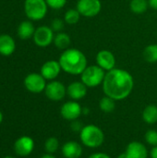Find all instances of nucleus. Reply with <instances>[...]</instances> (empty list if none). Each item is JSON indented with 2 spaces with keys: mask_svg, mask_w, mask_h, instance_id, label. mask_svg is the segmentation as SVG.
I'll list each match as a JSON object with an SVG mask.
<instances>
[{
  "mask_svg": "<svg viewBox=\"0 0 157 158\" xmlns=\"http://www.w3.org/2000/svg\"><path fill=\"white\" fill-rule=\"evenodd\" d=\"M103 92L115 101L126 99L134 88L132 75L123 69H113L105 73L103 81Z\"/></svg>",
  "mask_w": 157,
  "mask_h": 158,
  "instance_id": "1",
  "label": "nucleus"
},
{
  "mask_svg": "<svg viewBox=\"0 0 157 158\" xmlns=\"http://www.w3.org/2000/svg\"><path fill=\"white\" fill-rule=\"evenodd\" d=\"M58 62L62 70L70 75H81L86 69L87 58L77 48H68L62 52Z\"/></svg>",
  "mask_w": 157,
  "mask_h": 158,
  "instance_id": "2",
  "label": "nucleus"
},
{
  "mask_svg": "<svg viewBox=\"0 0 157 158\" xmlns=\"http://www.w3.org/2000/svg\"><path fill=\"white\" fill-rule=\"evenodd\" d=\"M80 139L81 143L88 148H98L105 142L104 131L96 125L83 126L80 132Z\"/></svg>",
  "mask_w": 157,
  "mask_h": 158,
  "instance_id": "3",
  "label": "nucleus"
},
{
  "mask_svg": "<svg viewBox=\"0 0 157 158\" xmlns=\"http://www.w3.org/2000/svg\"><path fill=\"white\" fill-rule=\"evenodd\" d=\"M105 71L98 65L87 66L83 72L81 74V81L88 87L94 88L101 84L105 80Z\"/></svg>",
  "mask_w": 157,
  "mask_h": 158,
  "instance_id": "4",
  "label": "nucleus"
},
{
  "mask_svg": "<svg viewBox=\"0 0 157 158\" xmlns=\"http://www.w3.org/2000/svg\"><path fill=\"white\" fill-rule=\"evenodd\" d=\"M23 6L26 17L31 21L43 19L48 10L45 0H25Z\"/></svg>",
  "mask_w": 157,
  "mask_h": 158,
  "instance_id": "5",
  "label": "nucleus"
},
{
  "mask_svg": "<svg viewBox=\"0 0 157 158\" xmlns=\"http://www.w3.org/2000/svg\"><path fill=\"white\" fill-rule=\"evenodd\" d=\"M55 38V32L50 26H39L36 28L32 40L38 47L45 48L53 44Z\"/></svg>",
  "mask_w": 157,
  "mask_h": 158,
  "instance_id": "6",
  "label": "nucleus"
},
{
  "mask_svg": "<svg viewBox=\"0 0 157 158\" xmlns=\"http://www.w3.org/2000/svg\"><path fill=\"white\" fill-rule=\"evenodd\" d=\"M76 8L82 17L93 18L100 13L102 3L100 0H78Z\"/></svg>",
  "mask_w": 157,
  "mask_h": 158,
  "instance_id": "7",
  "label": "nucleus"
},
{
  "mask_svg": "<svg viewBox=\"0 0 157 158\" xmlns=\"http://www.w3.org/2000/svg\"><path fill=\"white\" fill-rule=\"evenodd\" d=\"M24 86L30 93L40 94L44 92L46 87V80L42 76L41 73L32 72L28 74L24 79Z\"/></svg>",
  "mask_w": 157,
  "mask_h": 158,
  "instance_id": "8",
  "label": "nucleus"
},
{
  "mask_svg": "<svg viewBox=\"0 0 157 158\" xmlns=\"http://www.w3.org/2000/svg\"><path fill=\"white\" fill-rule=\"evenodd\" d=\"M44 94L46 97L54 102H58L64 99L67 94V87L58 81H50L46 84Z\"/></svg>",
  "mask_w": 157,
  "mask_h": 158,
  "instance_id": "9",
  "label": "nucleus"
},
{
  "mask_svg": "<svg viewBox=\"0 0 157 158\" xmlns=\"http://www.w3.org/2000/svg\"><path fill=\"white\" fill-rule=\"evenodd\" d=\"M82 109L83 108L77 101H68L61 106L60 115L64 119L73 121L81 117L82 114Z\"/></svg>",
  "mask_w": 157,
  "mask_h": 158,
  "instance_id": "10",
  "label": "nucleus"
},
{
  "mask_svg": "<svg viewBox=\"0 0 157 158\" xmlns=\"http://www.w3.org/2000/svg\"><path fill=\"white\" fill-rule=\"evenodd\" d=\"M96 65H98L105 71H109L116 67V57L114 54L106 49L100 50L95 57Z\"/></svg>",
  "mask_w": 157,
  "mask_h": 158,
  "instance_id": "11",
  "label": "nucleus"
},
{
  "mask_svg": "<svg viewBox=\"0 0 157 158\" xmlns=\"http://www.w3.org/2000/svg\"><path fill=\"white\" fill-rule=\"evenodd\" d=\"M34 149V141L29 136L19 137L14 143V151L19 156H27Z\"/></svg>",
  "mask_w": 157,
  "mask_h": 158,
  "instance_id": "12",
  "label": "nucleus"
},
{
  "mask_svg": "<svg viewBox=\"0 0 157 158\" xmlns=\"http://www.w3.org/2000/svg\"><path fill=\"white\" fill-rule=\"evenodd\" d=\"M61 70L62 69L58 61L48 60L42 65L40 73L46 81H54L58 77Z\"/></svg>",
  "mask_w": 157,
  "mask_h": 158,
  "instance_id": "13",
  "label": "nucleus"
},
{
  "mask_svg": "<svg viewBox=\"0 0 157 158\" xmlns=\"http://www.w3.org/2000/svg\"><path fill=\"white\" fill-rule=\"evenodd\" d=\"M125 153L129 158H148L149 156L147 147L138 141L130 142L128 144Z\"/></svg>",
  "mask_w": 157,
  "mask_h": 158,
  "instance_id": "14",
  "label": "nucleus"
},
{
  "mask_svg": "<svg viewBox=\"0 0 157 158\" xmlns=\"http://www.w3.org/2000/svg\"><path fill=\"white\" fill-rule=\"evenodd\" d=\"M88 87L81 81H73L67 87V94L71 100L78 101L84 98L87 94Z\"/></svg>",
  "mask_w": 157,
  "mask_h": 158,
  "instance_id": "15",
  "label": "nucleus"
},
{
  "mask_svg": "<svg viewBox=\"0 0 157 158\" xmlns=\"http://www.w3.org/2000/svg\"><path fill=\"white\" fill-rule=\"evenodd\" d=\"M62 155L65 158H80L82 156V146L75 141H69L63 144Z\"/></svg>",
  "mask_w": 157,
  "mask_h": 158,
  "instance_id": "16",
  "label": "nucleus"
},
{
  "mask_svg": "<svg viewBox=\"0 0 157 158\" xmlns=\"http://www.w3.org/2000/svg\"><path fill=\"white\" fill-rule=\"evenodd\" d=\"M16 49V42L9 34H0V55L4 56H11Z\"/></svg>",
  "mask_w": 157,
  "mask_h": 158,
  "instance_id": "17",
  "label": "nucleus"
},
{
  "mask_svg": "<svg viewBox=\"0 0 157 158\" xmlns=\"http://www.w3.org/2000/svg\"><path fill=\"white\" fill-rule=\"evenodd\" d=\"M36 28L31 20H23L19 23L17 29V35L21 40H29L33 37Z\"/></svg>",
  "mask_w": 157,
  "mask_h": 158,
  "instance_id": "18",
  "label": "nucleus"
},
{
  "mask_svg": "<svg viewBox=\"0 0 157 158\" xmlns=\"http://www.w3.org/2000/svg\"><path fill=\"white\" fill-rule=\"evenodd\" d=\"M53 44H55V46L57 49L66 50L71 44V39H70V36L68 33L60 31V32H57L56 34H55Z\"/></svg>",
  "mask_w": 157,
  "mask_h": 158,
  "instance_id": "19",
  "label": "nucleus"
},
{
  "mask_svg": "<svg viewBox=\"0 0 157 158\" xmlns=\"http://www.w3.org/2000/svg\"><path fill=\"white\" fill-rule=\"evenodd\" d=\"M143 119L149 125L155 124L157 122V106L148 105L143 111Z\"/></svg>",
  "mask_w": 157,
  "mask_h": 158,
  "instance_id": "20",
  "label": "nucleus"
},
{
  "mask_svg": "<svg viewBox=\"0 0 157 158\" xmlns=\"http://www.w3.org/2000/svg\"><path fill=\"white\" fill-rule=\"evenodd\" d=\"M149 7L148 0H130V8L134 14H143Z\"/></svg>",
  "mask_w": 157,
  "mask_h": 158,
  "instance_id": "21",
  "label": "nucleus"
},
{
  "mask_svg": "<svg viewBox=\"0 0 157 158\" xmlns=\"http://www.w3.org/2000/svg\"><path fill=\"white\" fill-rule=\"evenodd\" d=\"M143 58L148 63H156L157 62V44H152L147 45L143 53Z\"/></svg>",
  "mask_w": 157,
  "mask_h": 158,
  "instance_id": "22",
  "label": "nucleus"
},
{
  "mask_svg": "<svg viewBox=\"0 0 157 158\" xmlns=\"http://www.w3.org/2000/svg\"><path fill=\"white\" fill-rule=\"evenodd\" d=\"M81 17V15L77 10V8H70V9H68L65 12L64 21L68 25H75V24H77L79 22Z\"/></svg>",
  "mask_w": 157,
  "mask_h": 158,
  "instance_id": "23",
  "label": "nucleus"
},
{
  "mask_svg": "<svg viewBox=\"0 0 157 158\" xmlns=\"http://www.w3.org/2000/svg\"><path fill=\"white\" fill-rule=\"evenodd\" d=\"M116 101L112 98H110L109 96L105 95L104 97L101 98L100 102H99V107L101 109V111H103L104 113H111L115 110L116 107Z\"/></svg>",
  "mask_w": 157,
  "mask_h": 158,
  "instance_id": "24",
  "label": "nucleus"
},
{
  "mask_svg": "<svg viewBox=\"0 0 157 158\" xmlns=\"http://www.w3.org/2000/svg\"><path fill=\"white\" fill-rule=\"evenodd\" d=\"M59 148V141L56 137L48 138L44 143V150L47 154H55Z\"/></svg>",
  "mask_w": 157,
  "mask_h": 158,
  "instance_id": "25",
  "label": "nucleus"
},
{
  "mask_svg": "<svg viewBox=\"0 0 157 158\" xmlns=\"http://www.w3.org/2000/svg\"><path fill=\"white\" fill-rule=\"evenodd\" d=\"M144 139L147 144L151 146H157V131L155 130H149L144 135Z\"/></svg>",
  "mask_w": 157,
  "mask_h": 158,
  "instance_id": "26",
  "label": "nucleus"
},
{
  "mask_svg": "<svg viewBox=\"0 0 157 158\" xmlns=\"http://www.w3.org/2000/svg\"><path fill=\"white\" fill-rule=\"evenodd\" d=\"M65 23L66 22L64 21V19H61L56 18V19H54L51 21L50 27L54 31V32H56L57 33V32H60V31H63V29L65 27Z\"/></svg>",
  "mask_w": 157,
  "mask_h": 158,
  "instance_id": "27",
  "label": "nucleus"
},
{
  "mask_svg": "<svg viewBox=\"0 0 157 158\" xmlns=\"http://www.w3.org/2000/svg\"><path fill=\"white\" fill-rule=\"evenodd\" d=\"M45 1H46L48 7L56 9V10L63 8L68 2V0H45Z\"/></svg>",
  "mask_w": 157,
  "mask_h": 158,
  "instance_id": "28",
  "label": "nucleus"
},
{
  "mask_svg": "<svg viewBox=\"0 0 157 158\" xmlns=\"http://www.w3.org/2000/svg\"><path fill=\"white\" fill-rule=\"evenodd\" d=\"M70 128L73 131H78V132H81V131L82 130L83 126L81 125V123L80 121H78L77 119L76 120H73L71 121V124H70Z\"/></svg>",
  "mask_w": 157,
  "mask_h": 158,
  "instance_id": "29",
  "label": "nucleus"
},
{
  "mask_svg": "<svg viewBox=\"0 0 157 158\" xmlns=\"http://www.w3.org/2000/svg\"><path fill=\"white\" fill-rule=\"evenodd\" d=\"M88 158H111L107 154L105 153H94L92 154Z\"/></svg>",
  "mask_w": 157,
  "mask_h": 158,
  "instance_id": "30",
  "label": "nucleus"
},
{
  "mask_svg": "<svg viewBox=\"0 0 157 158\" xmlns=\"http://www.w3.org/2000/svg\"><path fill=\"white\" fill-rule=\"evenodd\" d=\"M149 6L155 10H157V0H148Z\"/></svg>",
  "mask_w": 157,
  "mask_h": 158,
  "instance_id": "31",
  "label": "nucleus"
},
{
  "mask_svg": "<svg viewBox=\"0 0 157 158\" xmlns=\"http://www.w3.org/2000/svg\"><path fill=\"white\" fill-rule=\"evenodd\" d=\"M150 157L157 158V146H154L150 152Z\"/></svg>",
  "mask_w": 157,
  "mask_h": 158,
  "instance_id": "32",
  "label": "nucleus"
},
{
  "mask_svg": "<svg viewBox=\"0 0 157 158\" xmlns=\"http://www.w3.org/2000/svg\"><path fill=\"white\" fill-rule=\"evenodd\" d=\"M41 158H56L53 155H51V154H45V155H43V156Z\"/></svg>",
  "mask_w": 157,
  "mask_h": 158,
  "instance_id": "33",
  "label": "nucleus"
},
{
  "mask_svg": "<svg viewBox=\"0 0 157 158\" xmlns=\"http://www.w3.org/2000/svg\"><path fill=\"white\" fill-rule=\"evenodd\" d=\"M117 158H129V156H127L126 153H122V154H120Z\"/></svg>",
  "mask_w": 157,
  "mask_h": 158,
  "instance_id": "34",
  "label": "nucleus"
},
{
  "mask_svg": "<svg viewBox=\"0 0 157 158\" xmlns=\"http://www.w3.org/2000/svg\"><path fill=\"white\" fill-rule=\"evenodd\" d=\"M2 121H3V114H2V112L0 111V124L2 123Z\"/></svg>",
  "mask_w": 157,
  "mask_h": 158,
  "instance_id": "35",
  "label": "nucleus"
},
{
  "mask_svg": "<svg viewBox=\"0 0 157 158\" xmlns=\"http://www.w3.org/2000/svg\"><path fill=\"white\" fill-rule=\"evenodd\" d=\"M4 158H15V157H13V156H5Z\"/></svg>",
  "mask_w": 157,
  "mask_h": 158,
  "instance_id": "36",
  "label": "nucleus"
}]
</instances>
